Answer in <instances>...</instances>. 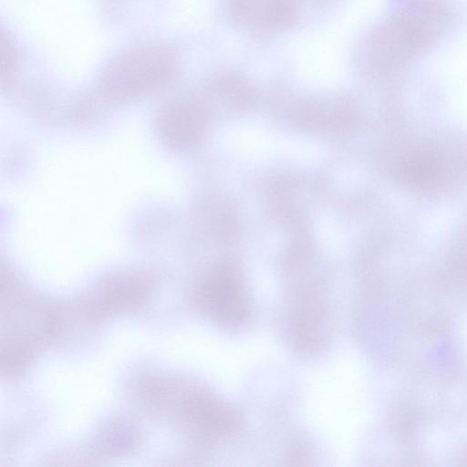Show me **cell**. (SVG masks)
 <instances>
[{
	"label": "cell",
	"mask_w": 467,
	"mask_h": 467,
	"mask_svg": "<svg viewBox=\"0 0 467 467\" xmlns=\"http://www.w3.org/2000/svg\"><path fill=\"white\" fill-rule=\"evenodd\" d=\"M447 11L437 0H406L375 33L370 57L382 67H396L422 51L443 29Z\"/></svg>",
	"instance_id": "1"
},
{
	"label": "cell",
	"mask_w": 467,
	"mask_h": 467,
	"mask_svg": "<svg viewBox=\"0 0 467 467\" xmlns=\"http://www.w3.org/2000/svg\"><path fill=\"white\" fill-rule=\"evenodd\" d=\"M174 57L166 47H139L114 58L100 78V88L114 99L142 94L163 81L173 70Z\"/></svg>",
	"instance_id": "2"
},
{
	"label": "cell",
	"mask_w": 467,
	"mask_h": 467,
	"mask_svg": "<svg viewBox=\"0 0 467 467\" xmlns=\"http://www.w3.org/2000/svg\"><path fill=\"white\" fill-rule=\"evenodd\" d=\"M195 301L210 319L227 328H237L251 314V299L241 275L229 265L213 268L199 284Z\"/></svg>",
	"instance_id": "3"
},
{
	"label": "cell",
	"mask_w": 467,
	"mask_h": 467,
	"mask_svg": "<svg viewBox=\"0 0 467 467\" xmlns=\"http://www.w3.org/2000/svg\"><path fill=\"white\" fill-rule=\"evenodd\" d=\"M182 422L192 436L202 442L212 443L229 433L237 422L231 405L207 392H194L179 404Z\"/></svg>",
	"instance_id": "4"
},
{
	"label": "cell",
	"mask_w": 467,
	"mask_h": 467,
	"mask_svg": "<svg viewBox=\"0 0 467 467\" xmlns=\"http://www.w3.org/2000/svg\"><path fill=\"white\" fill-rule=\"evenodd\" d=\"M288 321L289 336L296 349L310 353L321 348L327 341L329 317L320 296H296Z\"/></svg>",
	"instance_id": "5"
},
{
	"label": "cell",
	"mask_w": 467,
	"mask_h": 467,
	"mask_svg": "<svg viewBox=\"0 0 467 467\" xmlns=\"http://www.w3.org/2000/svg\"><path fill=\"white\" fill-rule=\"evenodd\" d=\"M148 293L146 281L133 275H115L105 282L93 304L98 311L128 310L141 305Z\"/></svg>",
	"instance_id": "6"
},
{
	"label": "cell",
	"mask_w": 467,
	"mask_h": 467,
	"mask_svg": "<svg viewBox=\"0 0 467 467\" xmlns=\"http://www.w3.org/2000/svg\"><path fill=\"white\" fill-rule=\"evenodd\" d=\"M191 119V113L182 106L167 109L159 120V129L163 140L175 147L189 142L193 132Z\"/></svg>",
	"instance_id": "7"
}]
</instances>
